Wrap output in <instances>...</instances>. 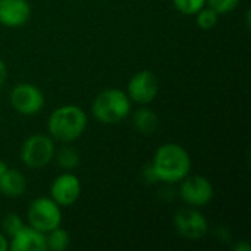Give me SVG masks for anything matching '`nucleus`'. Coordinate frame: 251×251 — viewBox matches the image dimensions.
<instances>
[{
	"label": "nucleus",
	"mask_w": 251,
	"mask_h": 251,
	"mask_svg": "<svg viewBox=\"0 0 251 251\" xmlns=\"http://www.w3.org/2000/svg\"><path fill=\"white\" fill-rule=\"evenodd\" d=\"M181 197L193 207L206 206L213 199V185L204 176H185L181 185Z\"/></svg>",
	"instance_id": "obj_8"
},
{
	"label": "nucleus",
	"mask_w": 251,
	"mask_h": 251,
	"mask_svg": "<svg viewBox=\"0 0 251 251\" xmlns=\"http://www.w3.org/2000/svg\"><path fill=\"white\" fill-rule=\"evenodd\" d=\"M56 160H57V163H59L60 168L71 171L75 166H78V163H79V154H78V151L74 147L63 146L56 153Z\"/></svg>",
	"instance_id": "obj_16"
},
{
	"label": "nucleus",
	"mask_w": 251,
	"mask_h": 251,
	"mask_svg": "<svg viewBox=\"0 0 251 251\" xmlns=\"http://www.w3.org/2000/svg\"><path fill=\"white\" fill-rule=\"evenodd\" d=\"M31 16L26 0H0V24L6 26H21Z\"/></svg>",
	"instance_id": "obj_11"
},
{
	"label": "nucleus",
	"mask_w": 251,
	"mask_h": 251,
	"mask_svg": "<svg viewBox=\"0 0 251 251\" xmlns=\"http://www.w3.org/2000/svg\"><path fill=\"white\" fill-rule=\"evenodd\" d=\"M9 249L12 251H46V234L32 226H24L13 237H10Z\"/></svg>",
	"instance_id": "obj_12"
},
{
	"label": "nucleus",
	"mask_w": 251,
	"mask_h": 251,
	"mask_svg": "<svg viewBox=\"0 0 251 251\" xmlns=\"http://www.w3.org/2000/svg\"><path fill=\"white\" fill-rule=\"evenodd\" d=\"M26 190L25 176L16 171L7 168L0 175V193L6 197H21Z\"/></svg>",
	"instance_id": "obj_13"
},
{
	"label": "nucleus",
	"mask_w": 251,
	"mask_h": 251,
	"mask_svg": "<svg viewBox=\"0 0 251 251\" xmlns=\"http://www.w3.org/2000/svg\"><path fill=\"white\" fill-rule=\"evenodd\" d=\"M6 75H7V69H6V65L4 62L0 59V85L6 81Z\"/></svg>",
	"instance_id": "obj_21"
},
{
	"label": "nucleus",
	"mask_w": 251,
	"mask_h": 251,
	"mask_svg": "<svg viewBox=\"0 0 251 251\" xmlns=\"http://www.w3.org/2000/svg\"><path fill=\"white\" fill-rule=\"evenodd\" d=\"M50 194L60 207H68L74 204L81 194L79 179L72 174H62L53 181Z\"/></svg>",
	"instance_id": "obj_10"
},
{
	"label": "nucleus",
	"mask_w": 251,
	"mask_h": 251,
	"mask_svg": "<svg viewBox=\"0 0 251 251\" xmlns=\"http://www.w3.org/2000/svg\"><path fill=\"white\" fill-rule=\"evenodd\" d=\"M235 251H238V250H244V251H250L251 250V247H250V244H238L235 249H234Z\"/></svg>",
	"instance_id": "obj_23"
},
{
	"label": "nucleus",
	"mask_w": 251,
	"mask_h": 251,
	"mask_svg": "<svg viewBox=\"0 0 251 251\" xmlns=\"http://www.w3.org/2000/svg\"><path fill=\"white\" fill-rule=\"evenodd\" d=\"M134 125L141 134H153L157 129L159 118L151 109H138L134 115Z\"/></svg>",
	"instance_id": "obj_14"
},
{
	"label": "nucleus",
	"mask_w": 251,
	"mask_h": 251,
	"mask_svg": "<svg viewBox=\"0 0 251 251\" xmlns=\"http://www.w3.org/2000/svg\"><path fill=\"white\" fill-rule=\"evenodd\" d=\"M206 3L216 13H228L238 6L240 0H206Z\"/></svg>",
	"instance_id": "obj_20"
},
{
	"label": "nucleus",
	"mask_w": 251,
	"mask_h": 251,
	"mask_svg": "<svg viewBox=\"0 0 251 251\" xmlns=\"http://www.w3.org/2000/svg\"><path fill=\"white\" fill-rule=\"evenodd\" d=\"M9 249V243L6 240V237L0 232V251H6Z\"/></svg>",
	"instance_id": "obj_22"
},
{
	"label": "nucleus",
	"mask_w": 251,
	"mask_h": 251,
	"mask_svg": "<svg viewBox=\"0 0 251 251\" xmlns=\"http://www.w3.org/2000/svg\"><path fill=\"white\" fill-rule=\"evenodd\" d=\"M28 222L29 226L35 228L43 234H47L51 229L60 226L62 222L60 206L53 199L49 197L35 199L28 207Z\"/></svg>",
	"instance_id": "obj_4"
},
{
	"label": "nucleus",
	"mask_w": 251,
	"mask_h": 251,
	"mask_svg": "<svg viewBox=\"0 0 251 251\" xmlns=\"http://www.w3.org/2000/svg\"><path fill=\"white\" fill-rule=\"evenodd\" d=\"M10 104L13 109L21 115H35L44 106V96L43 93L32 84L24 82L13 87L10 91Z\"/></svg>",
	"instance_id": "obj_6"
},
{
	"label": "nucleus",
	"mask_w": 251,
	"mask_h": 251,
	"mask_svg": "<svg viewBox=\"0 0 251 251\" xmlns=\"http://www.w3.org/2000/svg\"><path fill=\"white\" fill-rule=\"evenodd\" d=\"M69 234L62 228H54L46 235V247L51 251H63L69 247Z\"/></svg>",
	"instance_id": "obj_15"
},
{
	"label": "nucleus",
	"mask_w": 251,
	"mask_h": 251,
	"mask_svg": "<svg viewBox=\"0 0 251 251\" xmlns=\"http://www.w3.org/2000/svg\"><path fill=\"white\" fill-rule=\"evenodd\" d=\"M174 224L176 231L187 240H200L207 232V221L193 206L184 207L175 213Z\"/></svg>",
	"instance_id": "obj_7"
},
{
	"label": "nucleus",
	"mask_w": 251,
	"mask_h": 251,
	"mask_svg": "<svg viewBox=\"0 0 251 251\" xmlns=\"http://www.w3.org/2000/svg\"><path fill=\"white\" fill-rule=\"evenodd\" d=\"M1 226H3V231H4L9 237H13V235H15L18 231H21L25 225H24L22 219H21L18 215L10 213V215H7V216L3 219Z\"/></svg>",
	"instance_id": "obj_19"
},
{
	"label": "nucleus",
	"mask_w": 251,
	"mask_h": 251,
	"mask_svg": "<svg viewBox=\"0 0 251 251\" xmlns=\"http://www.w3.org/2000/svg\"><path fill=\"white\" fill-rule=\"evenodd\" d=\"M191 169V159L187 150L178 144L169 143L157 149L151 172L154 178L165 182H178L182 181Z\"/></svg>",
	"instance_id": "obj_1"
},
{
	"label": "nucleus",
	"mask_w": 251,
	"mask_h": 251,
	"mask_svg": "<svg viewBox=\"0 0 251 251\" xmlns=\"http://www.w3.org/2000/svg\"><path fill=\"white\" fill-rule=\"evenodd\" d=\"M131 112V99L118 88L101 91L93 101V115L101 124H118Z\"/></svg>",
	"instance_id": "obj_3"
},
{
	"label": "nucleus",
	"mask_w": 251,
	"mask_h": 251,
	"mask_svg": "<svg viewBox=\"0 0 251 251\" xmlns=\"http://www.w3.org/2000/svg\"><path fill=\"white\" fill-rule=\"evenodd\" d=\"M159 91L157 76L151 71L137 72L128 84V97L137 103L147 104L154 100Z\"/></svg>",
	"instance_id": "obj_9"
},
{
	"label": "nucleus",
	"mask_w": 251,
	"mask_h": 251,
	"mask_svg": "<svg viewBox=\"0 0 251 251\" xmlns=\"http://www.w3.org/2000/svg\"><path fill=\"white\" fill-rule=\"evenodd\" d=\"M197 25L201 29H212L218 24V15L212 7H201L197 13Z\"/></svg>",
	"instance_id": "obj_17"
},
{
	"label": "nucleus",
	"mask_w": 251,
	"mask_h": 251,
	"mask_svg": "<svg viewBox=\"0 0 251 251\" xmlns=\"http://www.w3.org/2000/svg\"><path fill=\"white\" fill-rule=\"evenodd\" d=\"M7 168H9V166H7V165L3 162V160H0V175H1V174H3V172L7 169Z\"/></svg>",
	"instance_id": "obj_24"
},
{
	"label": "nucleus",
	"mask_w": 251,
	"mask_h": 251,
	"mask_svg": "<svg viewBox=\"0 0 251 251\" xmlns=\"http://www.w3.org/2000/svg\"><path fill=\"white\" fill-rule=\"evenodd\" d=\"M176 10L184 15H196L201 7H204L206 0H172Z\"/></svg>",
	"instance_id": "obj_18"
},
{
	"label": "nucleus",
	"mask_w": 251,
	"mask_h": 251,
	"mask_svg": "<svg viewBox=\"0 0 251 251\" xmlns=\"http://www.w3.org/2000/svg\"><path fill=\"white\" fill-rule=\"evenodd\" d=\"M87 126L85 112L74 104L57 107L49 118V132L62 143H71L81 137Z\"/></svg>",
	"instance_id": "obj_2"
},
{
	"label": "nucleus",
	"mask_w": 251,
	"mask_h": 251,
	"mask_svg": "<svg viewBox=\"0 0 251 251\" xmlns=\"http://www.w3.org/2000/svg\"><path fill=\"white\" fill-rule=\"evenodd\" d=\"M54 157V144L46 135H32L25 140L21 149V159L25 166L40 169L50 163Z\"/></svg>",
	"instance_id": "obj_5"
}]
</instances>
